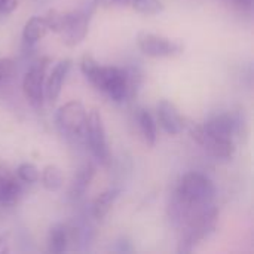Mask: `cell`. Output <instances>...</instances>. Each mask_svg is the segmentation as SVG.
Masks as SVG:
<instances>
[{
  "label": "cell",
  "instance_id": "11",
  "mask_svg": "<svg viewBox=\"0 0 254 254\" xmlns=\"http://www.w3.org/2000/svg\"><path fill=\"white\" fill-rule=\"evenodd\" d=\"M158 121L159 125L162 127V129L170 134V135H179L183 132V129L186 128L185 124V118L180 115V110L177 109V106L170 101V100H161L158 103Z\"/></svg>",
  "mask_w": 254,
  "mask_h": 254
},
{
  "label": "cell",
  "instance_id": "23",
  "mask_svg": "<svg viewBox=\"0 0 254 254\" xmlns=\"http://www.w3.org/2000/svg\"><path fill=\"white\" fill-rule=\"evenodd\" d=\"M18 6V0H0V13H12Z\"/></svg>",
  "mask_w": 254,
  "mask_h": 254
},
{
  "label": "cell",
  "instance_id": "17",
  "mask_svg": "<svg viewBox=\"0 0 254 254\" xmlns=\"http://www.w3.org/2000/svg\"><path fill=\"white\" fill-rule=\"evenodd\" d=\"M119 190L118 189H109L101 192L92 202L91 207V214L95 220L101 222L107 217V214L110 213V210L113 208L116 199L119 198Z\"/></svg>",
  "mask_w": 254,
  "mask_h": 254
},
{
  "label": "cell",
  "instance_id": "19",
  "mask_svg": "<svg viewBox=\"0 0 254 254\" xmlns=\"http://www.w3.org/2000/svg\"><path fill=\"white\" fill-rule=\"evenodd\" d=\"M39 180L42 182V186L49 192H58L64 183V177H63L61 170L54 164H48L43 167V170L40 171Z\"/></svg>",
  "mask_w": 254,
  "mask_h": 254
},
{
  "label": "cell",
  "instance_id": "1",
  "mask_svg": "<svg viewBox=\"0 0 254 254\" xmlns=\"http://www.w3.org/2000/svg\"><path fill=\"white\" fill-rule=\"evenodd\" d=\"M216 186L210 177L199 171L183 174L173 192L170 219L179 231L214 205Z\"/></svg>",
  "mask_w": 254,
  "mask_h": 254
},
{
  "label": "cell",
  "instance_id": "10",
  "mask_svg": "<svg viewBox=\"0 0 254 254\" xmlns=\"http://www.w3.org/2000/svg\"><path fill=\"white\" fill-rule=\"evenodd\" d=\"M243 118L237 112H220L210 116L204 124V129L210 134L235 138L243 129Z\"/></svg>",
  "mask_w": 254,
  "mask_h": 254
},
{
  "label": "cell",
  "instance_id": "8",
  "mask_svg": "<svg viewBox=\"0 0 254 254\" xmlns=\"http://www.w3.org/2000/svg\"><path fill=\"white\" fill-rule=\"evenodd\" d=\"M51 60L48 57H40L30 64L22 79V92L25 100L36 109H39L45 100V79L46 70L49 67Z\"/></svg>",
  "mask_w": 254,
  "mask_h": 254
},
{
  "label": "cell",
  "instance_id": "21",
  "mask_svg": "<svg viewBox=\"0 0 254 254\" xmlns=\"http://www.w3.org/2000/svg\"><path fill=\"white\" fill-rule=\"evenodd\" d=\"M15 176L18 177L19 182L27 183V185H33V183H37L39 182L40 171H39V168L34 164H31V162H22V164H19L16 167Z\"/></svg>",
  "mask_w": 254,
  "mask_h": 254
},
{
  "label": "cell",
  "instance_id": "22",
  "mask_svg": "<svg viewBox=\"0 0 254 254\" xmlns=\"http://www.w3.org/2000/svg\"><path fill=\"white\" fill-rule=\"evenodd\" d=\"M15 73H16L15 61L12 58L1 57L0 58V88L7 86L13 80Z\"/></svg>",
  "mask_w": 254,
  "mask_h": 254
},
{
  "label": "cell",
  "instance_id": "18",
  "mask_svg": "<svg viewBox=\"0 0 254 254\" xmlns=\"http://www.w3.org/2000/svg\"><path fill=\"white\" fill-rule=\"evenodd\" d=\"M48 25L43 16H31L22 28V40L25 45L31 46L42 40L48 33Z\"/></svg>",
  "mask_w": 254,
  "mask_h": 254
},
{
  "label": "cell",
  "instance_id": "24",
  "mask_svg": "<svg viewBox=\"0 0 254 254\" xmlns=\"http://www.w3.org/2000/svg\"><path fill=\"white\" fill-rule=\"evenodd\" d=\"M225 1L241 10H252L253 7V0H225Z\"/></svg>",
  "mask_w": 254,
  "mask_h": 254
},
{
  "label": "cell",
  "instance_id": "15",
  "mask_svg": "<svg viewBox=\"0 0 254 254\" xmlns=\"http://www.w3.org/2000/svg\"><path fill=\"white\" fill-rule=\"evenodd\" d=\"M71 241V229L64 223H54L48 232V252L61 254L67 252Z\"/></svg>",
  "mask_w": 254,
  "mask_h": 254
},
{
  "label": "cell",
  "instance_id": "14",
  "mask_svg": "<svg viewBox=\"0 0 254 254\" xmlns=\"http://www.w3.org/2000/svg\"><path fill=\"white\" fill-rule=\"evenodd\" d=\"M95 164L92 161H86L83 162L77 171L74 173L70 188H68V199L71 201H79L85 196L86 190L89 189L94 177H95Z\"/></svg>",
  "mask_w": 254,
  "mask_h": 254
},
{
  "label": "cell",
  "instance_id": "3",
  "mask_svg": "<svg viewBox=\"0 0 254 254\" xmlns=\"http://www.w3.org/2000/svg\"><path fill=\"white\" fill-rule=\"evenodd\" d=\"M217 219L219 210L213 205L208 210H205L201 216L189 222L185 228H182L177 252L182 254L192 253L201 241L208 238L216 231Z\"/></svg>",
  "mask_w": 254,
  "mask_h": 254
},
{
  "label": "cell",
  "instance_id": "13",
  "mask_svg": "<svg viewBox=\"0 0 254 254\" xmlns=\"http://www.w3.org/2000/svg\"><path fill=\"white\" fill-rule=\"evenodd\" d=\"M22 196L21 182L15 174L0 167V207L9 208L18 204Z\"/></svg>",
  "mask_w": 254,
  "mask_h": 254
},
{
  "label": "cell",
  "instance_id": "5",
  "mask_svg": "<svg viewBox=\"0 0 254 254\" xmlns=\"http://www.w3.org/2000/svg\"><path fill=\"white\" fill-rule=\"evenodd\" d=\"M98 6L97 0H92L89 4H85L79 7L77 10L64 12V21L61 27V40L65 46L74 48L77 46L88 34L89 24L92 19V15Z\"/></svg>",
  "mask_w": 254,
  "mask_h": 254
},
{
  "label": "cell",
  "instance_id": "2",
  "mask_svg": "<svg viewBox=\"0 0 254 254\" xmlns=\"http://www.w3.org/2000/svg\"><path fill=\"white\" fill-rule=\"evenodd\" d=\"M79 64L85 79L115 103L134 98L141 85V73L137 68L103 65L91 54L82 55Z\"/></svg>",
  "mask_w": 254,
  "mask_h": 254
},
{
  "label": "cell",
  "instance_id": "20",
  "mask_svg": "<svg viewBox=\"0 0 254 254\" xmlns=\"http://www.w3.org/2000/svg\"><path fill=\"white\" fill-rule=\"evenodd\" d=\"M127 4L141 15H158L164 10L162 0H127Z\"/></svg>",
  "mask_w": 254,
  "mask_h": 254
},
{
  "label": "cell",
  "instance_id": "25",
  "mask_svg": "<svg viewBox=\"0 0 254 254\" xmlns=\"http://www.w3.org/2000/svg\"><path fill=\"white\" fill-rule=\"evenodd\" d=\"M9 244H10V232L0 234V254L9 253Z\"/></svg>",
  "mask_w": 254,
  "mask_h": 254
},
{
  "label": "cell",
  "instance_id": "4",
  "mask_svg": "<svg viewBox=\"0 0 254 254\" xmlns=\"http://www.w3.org/2000/svg\"><path fill=\"white\" fill-rule=\"evenodd\" d=\"M88 112L82 101L71 100L63 104L55 113V124L58 131L67 138L73 141L85 140Z\"/></svg>",
  "mask_w": 254,
  "mask_h": 254
},
{
  "label": "cell",
  "instance_id": "16",
  "mask_svg": "<svg viewBox=\"0 0 254 254\" xmlns=\"http://www.w3.org/2000/svg\"><path fill=\"white\" fill-rule=\"evenodd\" d=\"M137 127L140 131V135L143 141L147 144V147H153L156 144L158 138V129H156V122L152 113L147 109H138L135 115Z\"/></svg>",
  "mask_w": 254,
  "mask_h": 254
},
{
  "label": "cell",
  "instance_id": "9",
  "mask_svg": "<svg viewBox=\"0 0 254 254\" xmlns=\"http://www.w3.org/2000/svg\"><path fill=\"white\" fill-rule=\"evenodd\" d=\"M138 49L150 58H171L183 52V45L177 40H171L165 36L140 31L137 34Z\"/></svg>",
  "mask_w": 254,
  "mask_h": 254
},
{
  "label": "cell",
  "instance_id": "26",
  "mask_svg": "<svg viewBox=\"0 0 254 254\" xmlns=\"http://www.w3.org/2000/svg\"><path fill=\"white\" fill-rule=\"evenodd\" d=\"M98 4L110 6V4H127V0H97Z\"/></svg>",
  "mask_w": 254,
  "mask_h": 254
},
{
  "label": "cell",
  "instance_id": "12",
  "mask_svg": "<svg viewBox=\"0 0 254 254\" xmlns=\"http://www.w3.org/2000/svg\"><path fill=\"white\" fill-rule=\"evenodd\" d=\"M70 68H71V60L65 58V60L58 61L52 67L51 73L46 76L43 94L49 103H55L58 100V97L61 95V91H63V86H64V82H65V77H67Z\"/></svg>",
  "mask_w": 254,
  "mask_h": 254
},
{
  "label": "cell",
  "instance_id": "6",
  "mask_svg": "<svg viewBox=\"0 0 254 254\" xmlns=\"http://www.w3.org/2000/svg\"><path fill=\"white\" fill-rule=\"evenodd\" d=\"M85 141H86V146H88L92 158L95 159V162L100 164L104 168L110 167L112 153H110V147H109V143H107V135H106L103 116L97 109H92L88 113Z\"/></svg>",
  "mask_w": 254,
  "mask_h": 254
},
{
  "label": "cell",
  "instance_id": "7",
  "mask_svg": "<svg viewBox=\"0 0 254 254\" xmlns=\"http://www.w3.org/2000/svg\"><path fill=\"white\" fill-rule=\"evenodd\" d=\"M189 132L190 137L202 147L205 152L213 156L216 161H223L228 162L234 158L237 147H235V140L228 138V137H220L210 134L204 129L202 124H190L189 125Z\"/></svg>",
  "mask_w": 254,
  "mask_h": 254
}]
</instances>
